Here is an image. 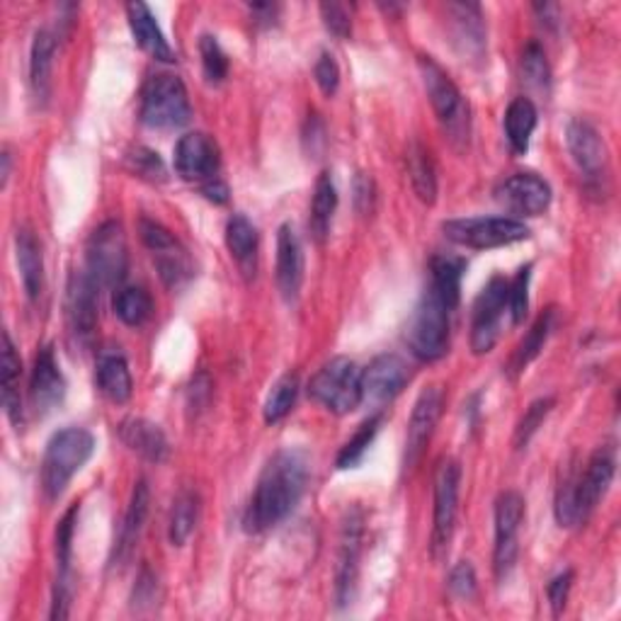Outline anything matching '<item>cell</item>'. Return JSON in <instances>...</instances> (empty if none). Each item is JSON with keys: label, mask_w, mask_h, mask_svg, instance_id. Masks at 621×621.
Returning a JSON list of instances; mask_svg holds the SVG:
<instances>
[{"label": "cell", "mask_w": 621, "mask_h": 621, "mask_svg": "<svg viewBox=\"0 0 621 621\" xmlns=\"http://www.w3.org/2000/svg\"><path fill=\"white\" fill-rule=\"evenodd\" d=\"M95 382L100 394L112 403H126L134 394V382L130 364H126L122 352H103L97 360Z\"/></svg>", "instance_id": "4316f807"}, {"label": "cell", "mask_w": 621, "mask_h": 621, "mask_svg": "<svg viewBox=\"0 0 621 621\" xmlns=\"http://www.w3.org/2000/svg\"><path fill=\"white\" fill-rule=\"evenodd\" d=\"M374 201H376L374 180L366 173H360L354 177V205H358L362 214H370L374 209Z\"/></svg>", "instance_id": "816d5d0a"}, {"label": "cell", "mask_w": 621, "mask_h": 621, "mask_svg": "<svg viewBox=\"0 0 621 621\" xmlns=\"http://www.w3.org/2000/svg\"><path fill=\"white\" fill-rule=\"evenodd\" d=\"M126 270H130V252H126L122 224L107 221L95 228L85 248V272L100 289H112L124 282Z\"/></svg>", "instance_id": "52a82bcc"}, {"label": "cell", "mask_w": 621, "mask_h": 621, "mask_svg": "<svg viewBox=\"0 0 621 621\" xmlns=\"http://www.w3.org/2000/svg\"><path fill=\"white\" fill-rule=\"evenodd\" d=\"M570 586H573V570H566V573L556 576V578L549 582L547 594H549V602H551L553 614H561V610L566 607V600H568Z\"/></svg>", "instance_id": "f907efd6"}, {"label": "cell", "mask_w": 621, "mask_h": 621, "mask_svg": "<svg viewBox=\"0 0 621 621\" xmlns=\"http://www.w3.org/2000/svg\"><path fill=\"white\" fill-rule=\"evenodd\" d=\"M299 396V376L297 374H284L275 382L268 401H265V423L275 425L280 423L282 417L289 415V411L294 408Z\"/></svg>", "instance_id": "f35d334b"}, {"label": "cell", "mask_w": 621, "mask_h": 621, "mask_svg": "<svg viewBox=\"0 0 621 621\" xmlns=\"http://www.w3.org/2000/svg\"><path fill=\"white\" fill-rule=\"evenodd\" d=\"M126 18H130V28H132L136 44L142 46L148 56H154L156 61H163V63L175 61L173 46L168 44L166 34H163L161 24L156 22L154 12H151V8L146 3L126 6Z\"/></svg>", "instance_id": "cb8c5ba5"}, {"label": "cell", "mask_w": 621, "mask_h": 621, "mask_svg": "<svg viewBox=\"0 0 621 621\" xmlns=\"http://www.w3.org/2000/svg\"><path fill=\"white\" fill-rule=\"evenodd\" d=\"M79 505H71V510L61 517L56 527V568L59 578H69L71 570V551H73V531L79 522Z\"/></svg>", "instance_id": "ee69618b"}, {"label": "cell", "mask_w": 621, "mask_h": 621, "mask_svg": "<svg viewBox=\"0 0 621 621\" xmlns=\"http://www.w3.org/2000/svg\"><path fill=\"white\" fill-rule=\"evenodd\" d=\"M411 382V370L399 354H379L370 362L366 370H362V394L364 399L386 403L396 399L405 384Z\"/></svg>", "instance_id": "ffe728a7"}, {"label": "cell", "mask_w": 621, "mask_h": 621, "mask_svg": "<svg viewBox=\"0 0 621 621\" xmlns=\"http://www.w3.org/2000/svg\"><path fill=\"white\" fill-rule=\"evenodd\" d=\"M508 289L505 277H493V280L480 291L474 303L472 315V350L474 354H488L500 338V325L505 309H508Z\"/></svg>", "instance_id": "8fae6325"}, {"label": "cell", "mask_w": 621, "mask_h": 621, "mask_svg": "<svg viewBox=\"0 0 621 621\" xmlns=\"http://www.w3.org/2000/svg\"><path fill=\"white\" fill-rule=\"evenodd\" d=\"M309 456L301 449H280L265 464L244 515L250 535H262L287 519L307 493Z\"/></svg>", "instance_id": "6da1fadb"}, {"label": "cell", "mask_w": 621, "mask_h": 621, "mask_svg": "<svg viewBox=\"0 0 621 621\" xmlns=\"http://www.w3.org/2000/svg\"><path fill=\"white\" fill-rule=\"evenodd\" d=\"M303 284V248L291 224H282L277 231V287L287 301L299 297Z\"/></svg>", "instance_id": "7402d4cb"}, {"label": "cell", "mask_w": 621, "mask_h": 621, "mask_svg": "<svg viewBox=\"0 0 621 621\" xmlns=\"http://www.w3.org/2000/svg\"><path fill=\"white\" fill-rule=\"evenodd\" d=\"M459 484L462 466L454 459H442L435 476V519H433V541L429 551L435 559H442L449 551V541L454 537L456 510H459Z\"/></svg>", "instance_id": "30bf717a"}, {"label": "cell", "mask_w": 621, "mask_h": 621, "mask_svg": "<svg viewBox=\"0 0 621 621\" xmlns=\"http://www.w3.org/2000/svg\"><path fill=\"white\" fill-rule=\"evenodd\" d=\"M442 403H445V394L439 386H427L415 401V408L411 413L408 423V435H405V452H403V466L415 468L425 454V447L429 437H433L437 421L442 415Z\"/></svg>", "instance_id": "e0dca14e"}, {"label": "cell", "mask_w": 621, "mask_h": 621, "mask_svg": "<svg viewBox=\"0 0 621 621\" xmlns=\"http://www.w3.org/2000/svg\"><path fill=\"white\" fill-rule=\"evenodd\" d=\"M221 154L214 138L205 132H189L175 144V170L183 180L209 183L219 177Z\"/></svg>", "instance_id": "4fadbf2b"}, {"label": "cell", "mask_w": 621, "mask_h": 621, "mask_svg": "<svg viewBox=\"0 0 621 621\" xmlns=\"http://www.w3.org/2000/svg\"><path fill=\"white\" fill-rule=\"evenodd\" d=\"M442 231L456 246L472 250H493L529 238V228L510 217H472L442 224Z\"/></svg>", "instance_id": "ba28073f"}, {"label": "cell", "mask_w": 621, "mask_h": 621, "mask_svg": "<svg viewBox=\"0 0 621 621\" xmlns=\"http://www.w3.org/2000/svg\"><path fill=\"white\" fill-rule=\"evenodd\" d=\"M362 525L364 517L360 508H352L342 522L340 535V556L335 570V600L338 604H348L354 594V582H358V566L362 551Z\"/></svg>", "instance_id": "d6986e66"}, {"label": "cell", "mask_w": 621, "mask_h": 621, "mask_svg": "<svg viewBox=\"0 0 621 621\" xmlns=\"http://www.w3.org/2000/svg\"><path fill=\"white\" fill-rule=\"evenodd\" d=\"M138 234H142L144 246L151 250V258L156 262L161 280L170 289L183 287L193 277V260L180 240L166 226L151 219L138 221Z\"/></svg>", "instance_id": "9c48e42d"}, {"label": "cell", "mask_w": 621, "mask_h": 621, "mask_svg": "<svg viewBox=\"0 0 621 621\" xmlns=\"http://www.w3.org/2000/svg\"><path fill=\"white\" fill-rule=\"evenodd\" d=\"M449 590L456 594V598L468 600L476 594V570L468 561H462L459 566L452 568L449 573Z\"/></svg>", "instance_id": "681fc988"}, {"label": "cell", "mask_w": 621, "mask_h": 621, "mask_svg": "<svg viewBox=\"0 0 621 621\" xmlns=\"http://www.w3.org/2000/svg\"><path fill=\"white\" fill-rule=\"evenodd\" d=\"M54 54H56V37L49 30H37L30 52V87L40 105L46 103L49 91H52Z\"/></svg>", "instance_id": "83f0119b"}, {"label": "cell", "mask_w": 621, "mask_h": 621, "mask_svg": "<svg viewBox=\"0 0 621 621\" xmlns=\"http://www.w3.org/2000/svg\"><path fill=\"white\" fill-rule=\"evenodd\" d=\"M112 307H114V313H117V319L130 328L144 325L151 315H154V299H151V294L144 287L117 289Z\"/></svg>", "instance_id": "8d00e7d4"}, {"label": "cell", "mask_w": 621, "mask_h": 621, "mask_svg": "<svg viewBox=\"0 0 621 621\" xmlns=\"http://www.w3.org/2000/svg\"><path fill=\"white\" fill-rule=\"evenodd\" d=\"M464 260L454 256H435L429 260V289L454 311L462 297Z\"/></svg>", "instance_id": "1f68e13d"}, {"label": "cell", "mask_w": 621, "mask_h": 621, "mask_svg": "<svg viewBox=\"0 0 621 621\" xmlns=\"http://www.w3.org/2000/svg\"><path fill=\"white\" fill-rule=\"evenodd\" d=\"M405 163H408V177L417 199L425 201V205H435L437 170L429 151L421 142H411L408 151H405Z\"/></svg>", "instance_id": "4dcf8cb0"}, {"label": "cell", "mask_w": 621, "mask_h": 621, "mask_svg": "<svg viewBox=\"0 0 621 621\" xmlns=\"http://www.w3.org/2000/svg\"><path fill=\"white\" fill-rule=\"evenodd\" d=\"M496 197L517 217H539L551 205V187L537 173H515L500 183Z\"/></svg>", "instance_id": "2e32d148"}, {"label": "cell", "mask_w": 621, "mask_h": 621, "mask_svg": "<svg viewBox=\"0 0 621 621\" xmlns=\"http://www.w3.org/2000/svg\"><path fill=\"white\" fill-rule=\"evenodd\" d=\"M66 396V379H63L52 345L42 348L34 358L30 379V401L37 413H49Z\"/></svg>", "instance_id": "44dd1931"}, {"label": "cell", "mask_w": 621, "mask_h": 621, "mask_svg": "<svg viewBox=\"0 0 621 621\" xmlns=\"http://www.w3.org/2000/svg\"><path fill=\"white\" fill-rule=\"evenodd\" d=\"M15 258L24 294H28L30 301H37L44 291V258L40 240H37L30 228H20L15 236Z\"/></svg>", "instance_id": "484cf974"}, {"label": "cell", "mask_w": 621, "mask_h": 621, "mask_svg": "<svg viewBox=\"0 0 621 621\" xmlns=\"http://www.w3.org/2000/svg\"><path fill=\"white\" fill-rule=\"evenodd\" d=\"M417 69H421L425 91L429 103H433L442 132L447 134L452 146H468V136H472V107H468L466 97L449 79V73L433 56H417Z\"/></svg>", "instance_id": "7a4b0ae2"}, {"label": "cell", "mask_w": 621, "mask_h": 621, "mask_svg": "<svg viewBox=\"0 0 621 621\" xmlns=\"http://www.w3.org/2000/svg\"><path fill=\"white\" fill-rule=\"evenodd\" d=\"M525 519V498L517 490H505L496 503V551H493V568L503 582L513 573L517 563V535Z\"/></svg>", "instance_id": "7c38bea8"}, {"label": "cell", "mask_w": 621, "mask_h": 621, "mask_svg": "<svg viewBox=\"0 0 621 621\" xmlns=\"http://www.w3.org/2000/svg\"><path fill=\"white\" fill-rule=\"evenodd\" d=\"M537 107L531 103L529 97H515L508 112H505V136H508V142L513 146L515 154H527L529 151V138L537 130Z\"/></svg>", "instance_id": "d6a6232c"}, {"label": "cell", "mask_w": 621, "mask_h": 621, "mask_svg": "<svg viewBox=\"0 0 621 621\" xmlns=\"http://www.w3.org/2000/svg\"><path fill=\"white\" fill-rule=\"evenodd\" d=\"M338 207V193L333 185V177L323 170L315 180L313 199H311V214H309V228L315 244H325L328 234H331V221Z\"/></svg>", "instance_id": "f546056e"}, {"label": "cell", "mask_w": 621, "mask_h": 621, "mask_svg": "<svg viewBox=\"0 0 621 621\" xmlns=\"http://www.w3.org/2000/svg\"><path fill=\"white\" fill-rule=\"evenodd\" d=\"M226 246L231 258L238 262V268L248 277L256 275V258H258V228L246 214H234L226 224Z\"/></svg>", "instance_id": "f1b7e54d"}, {"label": "cell", "mask_w": 621, "mask_h": 621, "mask_svg": "<svg viewBox=\"0 0 621 621\" xmlns=\"http://www.w3.org/2000/svg\"><path fill=\"white\" fill-rule=\"evenodd\" d=\"M8 177H10V154L6 151L3 154V185L8 183Z\"/></svg>", "instance_id": "11a10c76"}, {"label": "cell", "mask_w": 621, "mask_h": 621, "mask_svg": "<svg viewBox=\"0 0 621 621\" xmlns=\"http://www.w3.org/2000/svg\"><path fill=\"white\" fill-rule=\"evenodd\" d=\"M614 472H617V449L604 445L600 449H594L588 466L582 468L580 474H576L578 522H586V519L594 513V508H598L600 500L604 498V493L612 486Z\"/></svg>", "instance_id": "5bb4252c"}, {"label": "cell", "mask_w": 621, "mask_h": 621, "mask_svg": "<svg viewBox=\"0 0 621 621\" xmlns=\"http://www.w3.org/2000/svg\"><path fill=\"white\" fill-rule=\"evenodd\" d=\"M551 408H553L551 396H544V399H537V401L529 403V408L525 411L522 421L517 423V429H515V447L517 449H525L529 445V439L537 435V429L541 427L544 421H547V415L551 413Z\"/></svg>", "instance_id": "b9f144b4"}, {"label": "cell", "mask_w": 621, "mask_h": 621, "mask_svg": "<svg viewBox=\"0 0 621 621\" xmlns=\"http://www.w3.org/2000/svg\"><path fill=\"white\" fill-rule=\"evenodd\" d=\"M379 425H382V415H372L370 421H364L360 425L358 433H354L348 442L345 447L340 449L338 454V468H352L362 462V456L370 449V445L374 442L376 433H379Z\"/></svg>", "instance_id": "60d3db41"}, {"label": "cell", "mask_w": 621, "mask_h": 621, "mask_svg": "<svg viewBox=\"0 0 621 621\" xmlns=\"http://www.w3.org/2000/svg\"><path fill=\"white\" fill-rule=\"evenodd\" d=\"M449 313L452 309L447 303L427 287L405 328V345L421 362H435L447 354Z\"/></svg>", "instance_id": "277c9868"}, {"label": "cell", "mask_w": 621, "mask_h": 621, "mask_svg": "<svg viewBox=\"0 0 621 621\" xmlns=\"http://www.w3.org/2000/svg\"><path fill=\"white\" fill-rule=\"evenodd\" d=\"M553 323H556V309H547L535 321V325L529 328V333L522 338V342H519L513 354V362H510L513 374H522L527 366L539 358V352L544 350V345H547V340L553 331Z\"/></svg>", "instance_id": "d590c367"}, {"label": "cell", "mask_w": 621, "mask_h": 621, "mask_svg": "<svg viewBox=\"0 0 621 621\" xmlns=\"http://www.w3.org/2000/svg\"><path fill=\"white\" fill-rule=\"evenodd\" d=\"M454 28V42L468 56H480L486 49V24L484 12L476 3H452L447 6Z\"/></svg>", "instance_id": "d4e9b609"}, {"label": "cell", "mask_w": 621, "mask_h": 621, "mask_svg": "<svg viewBox=\"0 0 621 621\" xmlns=\"http://www.w3.org/2000/svg\"><path fill=\"white\" fill-rule=\"evenodd\" d=\"M158 598V580L156 576L151 573L148 568L142 570V576L136 578V588H134V607H144V604H154Z\"/></svg>", "instance_id": "f5cc1de1"}, {"label": "cell", "mask_w": 621, "mask_h": 621, "mask_svg": "<svg viewBox=\"0 0 621 621\" xmlns=\"http://www.w3.org/2000/svg\"><path fill=\"white\" fill-rule=\"evenodd\" d=\"M309 396L321 403L325 411L345 415L364 401L362 370L348 358H335L323 364L319 374L311 379Z\"/></svg>", "instance_id": "8992f818"}, {"label": "cell", "mask_w": 621, "mask_h": 621, "mask_svg": "<svg viewBox=\"0 0 621 621\" xmlns=\"http://www.w3.org/2000/svg\"><path fill=\"white\" fill-rule=\"evenodd\" d=\"M126 166H130L138 177H144V180L151 183L166 180V166H163L161 156L146 146H136L134 151H130V154H126Z\"/></svg>", "instance_id": "f6af8a7d"}, {"label": "cell", "mask_w": 621, "mask_h": 621, "mask_svg": "<svg viewBox=\"0 0 621 621\" xmlns=\"http://www.w3.org/2000/svg\"><path fill=\"white\" fill-rule=\"evenodd\" d=\"M120 437L126 447L151 464H163L170 454V442L166 433L146 421V417H130L120 425Z\"/></svg>", "instance_id": "603a6c76"}, {"label": "cell", "mask_w": 621, "mask_h": 621, "mask_svg": "<svg viewBox=\"0 0 621 621\" xmlns=\"http://www.w3.org/2000/svg\"><path fill=\"white\" fill-rule=\"evenodd\" d=\"M313 75H315V83L323 91V95H335L338 85H340V69H338V61L333 59V54L323 52L315 61L313 66Z\"/></svg>", "instance_id": "c3c4849f"}, {"label": "cell", "mask_w": 621, "mask_h": 621, "mask_svg": "<svg viewBox=\"0 0 621 621\" xmlns=\"http://www.w3.org/2000/svg\"><path fill=\"white\" fill-rule=\"evenodd\" d=\"M321 18L323 24L328 28V32L335 34L338 40H345L352 32V20H350V12L345 6L340 3H321Z\"/></svg>", "instance_id": "7dc6e473"}, {"label": "cell", "mask_w": 621, "mask_h": 621, "mask_svg": "<svg viewBox=\"0 0 621 621\" xmlns=\"http://www.w3.org/2000/svg\"><path fill=\"white\" fill-rule=\"evenodd\" d=\"M97 297L100 287L91 275L85 270L71 275L66 289V321L69 333L79 345H87L93 340L97 328Z\"/></svg>", "instance_id": "9a60e30c"}, {"label": "cell", "mask_w": 621, "mask_h": 621, "mask_svg": "<svg viewBox=\"0 0 621 621\" xmlns=\"http://www.w3.org/2000/svg\"><path fill=\"white\" fill-rule=\"evenodd\" d=\"M199 517V496L195 490H183L175 498L168 522V539L173 547H185L187 539L193 537Z\"/></svg>", "instance_id": "74e56055"}, {"label": "cell", "mask_w": 621, "mask_h": 621, "mask_svg": "<svg viewBox=\"0 0 621 621\" xmlns=\"http://www.w3.org/2000/svg\"><path fill=\"white\" fill-rule=\"evenodd\" d=\"M529 280H531V265H525V268L515 275V280L510 282V289H508V311L513 315L515 325H519L527 319Z\"/></svg>", "instance_id": "bcb514c9"}, {"label": "cell", "mask_w": 621, "mask_h": 621, "mask_svg": "<svg viewBox=\"0 0 621 621\" xmlns=\"http://www.w3.org/2000/svg\"><path fill=\"white\" fill-rule=\"evenodd\" d=\"M201 195L211 201H217V205H224V201L228 199V187L219 180V177H214V180L201 185Z\"/></svg>", "instance_id": "db71d44e"}, {"label": "cell", "mask_w": 621, "mask_h": 621, "mask_svg": "<svg viewBox=\"0 0 621 621\" xmlns=\"http://www.w3.org/2000/svg\"><path fill=\"white\" fill-rule=\"evenodd\" d=\"M199 54H201V69H205V75L209 83H221L228 75V56L221 49L217 37L211 34H201L199 37Z\"/></svg>", "instance_id": "7bdbcfd3"}, {"label": "cell", "mask_w": 621, "mask_h": 621, "mask_svg": "<svg viewBox=\"0 0 621 621\" xmlns=\"http://www.w3.org/2000/svg\"><path fill=\"white\" fill-rule=\"evenodd\" d=\"M138 117L151 130H180L193 120L185 83L173 73H156L142 87Z\"/></svg>", "instance_id": "5b68a950"}, {"label": "cell", "mask_w": 621, "mask_h": 621, "mask_svg": "<svg viewBox=\"0 0 621 621\" xmlns=\"http://www.w3.org/2000/svg\"><path fill=\"white\" fill-rule=\"evenodd\" d=\"M95 452V437L85 427H63L49 439L42 459V490L49 500L61 498L71 478Z\"/></svg>", "instance_id": "3957f363"}, {"label": "cell", "mask_w": 621, "mask_h": 621, "mask_svg": "<svg viewBox=\"0 0 621 621\" xmlns=\"http://www.w3.org/2000/svg\"><path fill=\"white\" fill-rule=\"evenodd\" d=\"M146 515H148V486H146V480H138L132 490V500H130V508H126L122 535H120V544H117L120 563H124L132 556L138 537H142Z\"/></svg>", "instance_id": "836d02e7"}, {"label": "cell", "mask_w": 621, "mask_h": 621, "mask_svg": "<svg viewBox=\"0 0 621 621\" xmlns=\"http://www.w3.org/2000/svg\"><path fill=\"white\" fill-rule=\"evenodd\" d=\"M519 69H522V81L535 87L539 93H549L551 87V69L547 54L539 42H529L522 52V61H519Z\"/></svg>", "instance_id": "ab89813d"}, {"label": "cell", "mask_w": 621, "mask_h": 621, "mask_svg": "<svg viewBox=\"0 0 621 621\" xmlns=\"http://www.w3.org/2000/svg\"><path fill=\"white\" fill-rule=\"evenodd\" d=\"M568 151L588 183H602L607 177V146L600 132L586 120H573L566 130Z\"/></svg>", "instance_id": "ac0fdd59"}, {"label": "cell", "mask_w": 621, "mask_h": 621, "mask_svg": "<svg viewBox=\"0 0 621 621\" xmlns=\"http://www.w3.org/2000/svg\"><path fill=\"white\" fill-rule=\"evenodd\" d=\"M0 389H3V405L10 423L20 427L22 401H20V358L8 333H3V360H0Z\"/></svg>", "instance_id": "e575fe53"}]
</instances>
